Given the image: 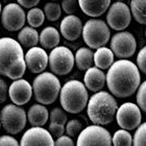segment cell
Instances as JSON below:
<instances>
[{
  "label": "cell",
  "instance_id": "1",
  "mask_svg": "<svg viewBox=\"0 0 146 146\" xmlns=\"http://www.w3.org/2000/svg\"><path fill=\"white\" fill-rule=\"evenodd\" d=\"M140 80L138 66L125 58L114 62L107 73L108 88L114 96L119 98L134 94L140 86Z\"/></svg>",
  "mask_w": 146,
  "mask_h": 146
},
{
  "label": "cell",
  "instance_id": "2",
  "mask_svg": "<svg viewBox=\"0 0 146 146\" xmlns=\"http://www.w3.org/2000/svg\"><path fill=\"white\" fill-rule=\"evenodd\" d=\"M19 41L0 39V74L11 79L21 78L26 70L25 55Z\"/></svg>",
  "mask_w": 146,
  "mask_h": 146
},
{
  "label": "cell",
  "instance_id": "3",
  "mask_svg": "<svg viewBox=\"0 0 146 146\" xmlns=\"http://www.w3.org/2000/svg\"><path fill=\"white\" fill-rule=\"evenodd\" d=\"M117 110V101L108 92H96V94L89 99L88 116L94 124H110L116 116Z\"/></svg>",
  "mask_w": 146,
  "mask_h": 146
},
{
  "label": "cell",
  "instance_id": "4",
  "mask_svg": "<svg viewBox=\"0 0 146 146\" xmlns=\"http://www.w3.org/2000/svg\"><path fill=\"white\" fill-rule=\"evenodd\" d=\"M89 99L85 84L78 80H69L60 92V101L63 109L71 114L80 113L87 107Z\"/></svg>",
  "mask_w": 146,
  "mask_h": 146
},
{
  "label": "cell",
  "instance_id": "5",
  "mask_svg": "<svg viewBox=\"0 0 146 146\" xmlns=\"http://www.w3.org/2000/svg\"><path fill=\"white\" fill-rule=\"evenodd\" d=\"M35 98L42 104H53L61 92V82L53 72L40 73L33 82Z\"/></svg>",
  "mask_w": 146,
  "mask_h": 146
},
{
  "label": "cell",
  "instance_id": "6",
  "mask_svg": "<svg viewBox=\"0 0 146 146\" xmlns=\"http://www.w3.org/2000/svg\"><path fill=\"white\" fill-rule=\"evenodd\" d=\"M82 38L90 48H99L104 46L111 38L108 24L99 19H90L82 27Z\"/></svg>",
  "mask_w": 146,
  "mask_h": 146
},
{
  "label": "cell",
  "instance_id": "7",
  "mask_svg": "<svg viewBox=\"0 0 146 146\" xmlns=\"http://www.w3.org/2000/svg\"><path fill=\"white\" fill-rule=\"evenodd\" d=\"M0 121L6 133L17 135L24 129L27 121V116L20 106L7 104L3 107L0 112Z\"/></svg>",
  "mask_w": 146,
  "mask_h": 146
},
{
  "label": "cell",
  "instance_id": "8",
  "mask_svg": "<svg viewBox=\"0 0 146 146\" xmlns=\"http://www.w3.org/2000/svg\"><path fill=\"white\" fill-rule=\"evenodd\" d=\"M75 63V56L65 46H56L49 54V67L56 75H66L71 72Z\"/></svg>",
  "mask_w": 146,
  "mask_h": 146
},
{
  "label": "cell",
  "instance_id": "9",
  "mask_svg": "<svg viewBox=\"0 0 146 146\" xmlns=\"http://www.w3.org/2000/svg\"><path fill=\"white\" fill-rule=\"evenodd\" d=\"M113 139L111 134L101 125H90L80 131L77 138L78 146H110L112 145Z\"/></svg>",
  "mask_w": 146,
  "mask_h": 146
},
{
  "label": "cell",
  "instance_id": "10",
  "mask_svg": "<svg viewBox=\"0 0 146 146\" xmlns=\"http://www.w3.org/2000/svg\"><path fill=\"white\" fill-rule=\"evenodd\" d=\"M117 123L121 128L133 131L141 123V109L139 106L133 102H125L119 107L116 113Z\"/></svg>",
  "mask_w": 146,
  "mask_h": 146
},
{
  "label": "cell",
  "instance_id": "11",
  "mask_svg": "<svg viewBox=\"0 0 146 146\" xmlns=\"http://www.w3.org/2000/svg\"><path fill=\"white\" fill-rule=\"evenodd\" d=\"M131 12L125 3L115 2L110 6L107 14V23L114 31H123L131 20Z\"/></svg>",
  "mask_w": 146,
  "mask_h": 146
},
{
  "label": "cell",
  "instance_id": "12",
  "mask_svg": "<svg viewBox=\"0 0 146 146\" xmlns=\"http://www.w3.org/2000/svg\"><path fill=\"white\" fill-rule=\"evenodd\" d=\"M137 43L131 33L120 31L113 36L111 40V49L115 56L119 58H128L136 52Z\"/></svg>",
  "mask_w": 146,
  "mask_h": 146
},
{
  "label": "cell",
  "instance_id": "13",
  "mask_svg": "<svg viewBox=\"0 0 146 146\" xmlns=\"http://www.w3.org/2000/svg\"><path fill=\"white\" fill-rule=\"evenodd\" d=\"M25 20L26 16L20 4L9 3L3 7L1 14V23L6 31H20L24 26Z\"/></svg>",
  "mask_w": 146,
  "mask_h": 146
},
{
  "label": "cell",
  "instance_id": "14",
  "mask_svg": "<svg viewBox=\"0 0 146 146\" xmlns=\"http://www.w3.org/2000/svg\"><path fill=\"white\" fill-rule=\"evenodd\" d=\"M20 144L23 146H52L54 141L49 131L42 126H33L22 136Z\"/></svg>",
  "mask_w": 146,
  "mask_h": 146
},
{
  "label": "cell",
  "instance_id": "15",
  "mask_svg": "<svg viewBox=\"0 0 146 146\" xmlns=\"http://www.w3.org/2000/svg\"><path fill=\"white\" fill-rule=\"evenodd\" d=\"M33 86L25 80V79L18 78L12 82L9 88V96L12 101L17 106H24L31 100L33 96Z\"/></svg>",
  "mask_w": 146,
  "mask_h": 146
},
{
  "label": "cell",
  "instance_id": "16",
  "mask_svg": "<svg viewBox=\"0 0 146 146\" xmlns=\"http://www.w3.org/2000/svg\"><path fill=\"white\" fill-rule=\"evenodd\" d=\"M25 63L33 73H41L45 70L49 64V55L43 48L40 47H31L25 54Z\"/></svg>",
  "mask_w": 146,
  "mask_h": 146
},
{
  "label": "cell",
  "instance_id": "17",
  "mask_svg": "<svg viewBox=\"0 0 146 146\" xmlns=\"http://www.w3.org/2000/svg\"><path fill=\"white\" fill-rule=\"evenodd\" d=\"M82 23L78 17L68 15L61 22V34L68 41H75L82 34Z\"/></svg>",
  "mask_w": 146,
  "mask_h": 146
},
{
  "label": "cell",
  "instance_id": "18",
  "mask_svg": "<svg viewBox=\"0 0 146 146\" xmlns=\"http://www.w3.org/2000/svg\"><path fill=\"white\" fill-rule=\"evenodd\" d=\"M84 82L88 90L92 92H99L104 89L107 82V75H104L100 68L91 67L87 70L84 76Z\"/></svg>",
  "mask_w": 146,
  "mask_h": 146
},
{
  "label": "cell",
  "instance_id": "19",
  "mask_svg": "<svg viewBox=\"0 0 146 146\" xmlns=\"http://www.w3.org/2000/svg\"><path fill=\"white\" fill-rule=\"evenodd\" d=\"M111 0H78V5L86 15L99 17L109 9Z\"/></svg>",
  "mask_w": 146,
  "mask_h": 146
},
{
  "label": "cell",
  "instance_id": "20",
  "mask_svg": "<svg viewBox=\"0 0 146 146\" xmlns=\"http://www.w3.org/2000/svg\"><path fill=\"white\" fill-rule=\"evenodd\" d=\"M49 118L48 110L44 104H34L27 112V119L33 126H43Z\"/></svg>",
  "mask_w": 146,
  "mask_h": 146
},
{
  "label": "cell",
  "instance_id": "21",
  "mask_svg": "<svg viewBox=\"0 0 146 146\" xmlns=\"http://www.w3.org/2000/svg\"><path fill=\"white\" fill-rule=\"evenodd\" d=\"M114 55L112 49L101 46L94 53V64L100 69H109L114 63Z\"/></svg>",
  "mask_w": 146,
  "mask_h": 146
},
{
  "label": "cell",
  "instance_id": "22",
  "mask_svg": "<svg viewBox=\"0 0 146 146\" xmlns=\"http://www.w3.org/2000/svg\"><path fill=\"white\" fill-rule=\"evenodd\" d=\"M18 41L23 47L31 48L40 42V36L33 26L22 27L18 34Z\"/></svg>",
  "mask_w": 146,
  "mask_h": 146
},
{
  "label": "cell",
  "instance_id": "23",
  "mask_svg": "<svg viewBox=\"0 0 146 146\" xmlns=\"http://www.w3.org/2000/svg\"><path fill=\"white\" fill-rule=\"evenodd\" d=\"M60 43V33L54 27H45L40 34V44L46 49L54 48Z\"/></svg>",
  "mask_w": 146,
  "mask_h": 146
},
{
  "label": "cell",
  "instance_id": "24",
  "mask_svg": "<svg viewBox=\"0 0 146 146\" xmlns=\"http://www.w3.org/2000/svg\"><path fill=\"white\" fill-rule=\"evenodd\" d=\"M75 64L79 70H88L94 65V53L90 48L82 47L75 53Z\"/></svg>",
  "mask_w": 146,
  "mask_h": 146
},
{
  "label": "cell",
  "instance_id": "25",
  "mask_svg": "<svg viewBox=\"0 0 146 146\" xmlns=\"http://www.w3.org/2000/svg\"><path fill=\"white\" fill-rule=\"evenodd\" d=\"M131 12L138 23L146 24V0H131Z\"/></svg>",
  "mask_w": 146,
  "mask_h": 146
},
{
  "label": "cell",
  "instance_id": "26",
  "mask_svg": "<svg viewBox=\"0 0 146 146\" xmlns=\"http://www.w3.org/2000/svg\"><path fill=\"white\" fill-rule=\"evenodd\" d=\"M45 14L41 9L33 7L27 13V22L33 27H40L44 23Z\"/></svg>",
  "mask_w": 146,
  "mask_h": 146
},
{
  "label": "cell",
  "instance_id": "27",
  "mask_svg": "<svg viewBox=\"0 0 146 146\" xmlns=\"http://www.w3.org/2000/svg\"><path fill=\"white\" fill-rule=\"evenodd\" d=\"M113 144L115 146H129L133 144V137L127 129H119L113 136Z\"/></svg>",
  "mask_w": 146,
  "mask_h": 146
},
{
  "label": "cell",
  "instance_id": "28",
  "mask_svg": "<svg viewBox=\"0 0 146 146\" xmlns=\"http://www.w3.org/2000/svg\"><path fill=\"white\" fill-rule=\"evenodd\" d=\"M44 14L49 21H56L62 15V7L56 2H48L44 6Z\"/></svg>",
  "mask_w": 146,
  "mask_h": 146
},
{
  "label": "cell",
  "instance_id": "29",
  "mask_svg": "<svg viewBox=\"0 0 146 146\" xmlns=\"http://www.w3.org/2000/svg\"><path fill=\"white\" fill-rule=\"evenodd\" d=\"M133 144L136 146H146V122L142 123L135 133Z\"/></svg>",
  "mask_w": 146,
  "mask_h": 146
},
{
  "label": "cell",
  "instance_id": "30",
  "mask_svg": "<svg viewBox=\"0 0 146 146\" xmlns=\"http://www.w3.org/2000/svg\"><path fill=\"white\" fill-rule=\"evenodd\" d=\"M82 131V124L79 120L72 119L69 122H67V125H66V134L68 136H70L71 138L76 137L77 135L80 134Z\"/></svg>",
  "mask_w": 146,
  "mask_h": 146
},
{
  "label": "cell",
  "instance_id": "31",
  "mask_svg": "<svg viewBox=\"0 0 146 146\" xmlns=\"http://www.w3.org/2000/svg\"><path fill=\"white\" fill-rule=\"evenodd\" d=\"M65 110L60 109V108H55L51 110V112L49 114V118L50 121L55 122V123H60V124H65L67 123V115L64 112Z\"/></svg>",
  "mask_w": 146,
  "mask_h": 146
},
{
  "label": "cell",
  "instance_id": "32",
  "mask_svg": "<svg viewBox=\"0 0 146 146\" xmlns=\"http://www.w3.org/2000/svg\"><path fill=\"white\" fill-rule=\"evenodd\" d=\"M137 102L138 106L140 107V109L146 114V80L141 84L138 88V93H137Z\"/></svg>",
  "mask_w": 146,
  "mask_h": 146
},
{
  "label": "cell",
  "instance_id": "33",
  "mask_svg": "<svg viewBox=\"0 0 146 146\" xmlns=\"http://www.w3.org/2000/svg\"><path fill=\"white\" fill-rule=\"evenodd\" d=\"M48 131H49V133L52 135V137L58 138V137H61V136H63L64 133H66V127L64 126V124L51 122V123L49 124Z\"/></svg>",
  "mask_w": 146,
  "mask_h": 146
},
{
  "label": "cell",
  "instance_id": "34",
  "mask_svg": "<svg viewBox=\"0 0 146 146\" xmlns=\"http://www.w3.org/2000/svg\"><path fill=\"white\" fill-rule=\"evenodd\" d=\"M77 3H78V0H63L62 7L66 14L73 15L77 9Z\"/></svg>",
  "mask_w": 146,
  "mask_h": 146
},
{
  "label": "cell",
  "instance_id": "35",
  "mask_svg": "<svg viewBox=\"0 0 146 146\" xmlns=\"http://www.w3.org/2000/svg\"><path fill=\"white\" fill-rule=\"evenodd\" d=\"M137 65L138 68L143 73L146 74V46L141 49L137 56Z\"/></svg>",
  "mask_w": 146,
  "mask_h": 146
},
{
  "label": "cell",
  "instance_id": "36",
  "mask_svg": "<svg viewBox=\"0 0 146 146\" xmlns=\"http://www.w3.org/2000/svg\"><path fill=\"white\" fill-rule=\"evenodd\" d=\"M19 145L18 141L12 136H0V146H17Z\"/></svg>",
  "mask_w": 146,
  "mask_h": 146
},
{
  "label": "cell",
  "instance_id": "37",
  "mask_svg": "<svg viewBox=\"0 0 146 146\" xmlns=\"http://www.w3.org/2000/svg\"><path fill=\"white\" fill-rule=\"evenodd\" d=\"M9 96V88L6 82L2 78H0V104H2L7 99Z\"/></svg>",
  "mask_w": 146,
  "mask_h": 146
},
{
  "label": "cell",
  "instance_id": "38",
  "mask_svg": "<svg viewBox=\"0 0 146 146\" xmlns=\"http://www.w3.org/2000/svg\"><path fill=\"white\" fill-rule=\"evenodd\" d=\"M54 145L58 146H73L74 143H73V140L71 139L70 136H61V137L58 138V140L54 142Z\"/></svg>",
  "mask_w": 146,
  "mask_h": 146
},
{
  "label": "cell",
  "instance_id": "39",
  "mask_svg": "<svg viewBox=\"0 0 146 146\" xmlns=\"http://www.w3.org/2000/svg\"><path fill=\"white\" fill-rule=\"evenodd\" d=\"M17 1L20 5L25 9H33L38 5V3L40 2V0H17Z\"/></svg>",
  "mask_w": 146,
  "mask_h": 146
},
{
  "label": "cell",
  "instance_id": "40",
  "mask_svg": "<svg viewBox=\"0 0 146 146\" xmlns=\"http://www.w3.org/2000/svg\"><path fill=\"white\" fill-rule=\"evenodd\" d=\"M0 15H1V3H0Z\"/></svg>",
  "mask_w": 146,
  "mask_h": 146
},
{
  "label": "cell",
  "instance_id": "41",
  "mask_svg": "<svg viewBox=\"0 0 146 146\" xmlns=\"http://www.w3.org/2000/svg\"><path fill=\"white\" fill-rule=\"evenodd\" d=\"M144 35H145V38H146V29H145V33H144Z\"/></svg>",
  "mask_w": 146,
  "mask_h": 146
},
{
  "label": "cell",
  "instance_id": "42",
  "mask_svg": "<svg viewBox=\"0 0 146 146\" xmlns=\"http://www.w3.org/2000/svg\"><path fill=\"white\" fill-rule=\"evenodd\" d=\"M0 127H1V121H0Z\"/></svg>",
  "mask_w": 146,
  "mask_h": 146
}]
</instances>
